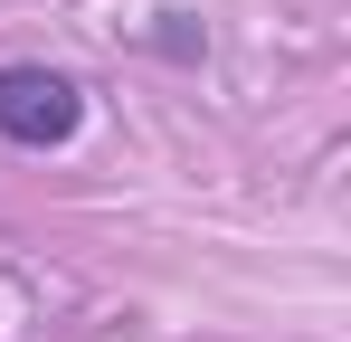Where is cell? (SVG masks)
Listing matches in <instances>:
<instances>
[{"label": "cell", "instance_id": "cell-1", "mask_svg": "<svg viewBox=\"0 0 351 342\" xmlns=\"http://www.w3.org/2000/svg\"><path fill=\"white\" fill-rule=\"evenodd\" d=\"M86 133V86L48 57H0V143L10 152H66Z\"/></svg>", "mask_w": 351, "mask_h": 342}]
</instances>
